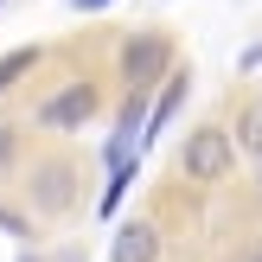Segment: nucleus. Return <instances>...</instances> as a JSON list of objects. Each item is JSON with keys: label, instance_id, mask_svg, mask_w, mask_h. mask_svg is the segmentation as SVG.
Here are the masks:
<instances>
[{"label": "nucleus", "instance_id": "1", "mask_svg": "<svg viewBox=\"0 0 262 262\" xmlns=\"http://www.w3.org/2000/svg\"><path fill=\"white\" fill-rule=\"evenodd\" d=\"M230 166H237V141H230L224 122H205L186 135V147H179V173L192 179V186H224Z\"/></svg>", "mask_w": 262, "mask_h": 262}, {"label": "nucleus", "instance_id": "2", "mask_svg": "<svg viewBox=\"0 0 262 262\" xmlns=\"http://www.w3.org/2000/svg\"><path fill=\"white\" fill-rule=\"evenodd\" d=\"M96 109H102V90L90 83V77H71L64 90H51V96L38 102V128H51V135H71V128H83Z\"/></svg>", "mask_w": 262, "mask_h": 262}, {"label": "nucleus", "instance_id": "3", "mask_svg": "<svg viewBox=\"0 0 262 262\" xmlns=\"http://www.w3.org/2000/svg\"><path fill=\"white\" fill-rule=\"evenodd\" d=\"M166 71H173V38H166V32H135V38H122V83H128V90H154Z\"/></svg>", "mask_w": 262, "mask_h": 262}, {"label": "nucleus", "instance_id": "4", "mask_svg": "<svg viewBox=\"0 0 262 262\" xmlns=\"http://www.w3.org/2000/svg\"><path fill=\"white\" fill-rule=\"evenodd\" d=\"M26 199H32L38 217H64L77 205V166L71 160H38L32 179H26Z\"/></svg>", "mask_w": 262, "mask_h": 262}, {"label": "nucleus", "instance_id": "5", "mask_svg": "<svg viewBox=\"0 0 262 262\" xmlns=\"http://www.w3.org/2000/svg\"><path fill=\"white\" fill-rule=\"evenodd\" d=\"M109 262H160V230H154L147 217L122 224V230H115V243H109Z\"/></svg>", "mask_w": 262, "mask_h": 262}, {"label": "nucleus", "instance_id": "6", "mask_svg": "<svg viewBox=\"0 0 262 262\" xmlns=\"http://www.w3.org/2000/svg\"><path fill=\"white\" fill-rule=\"evenodd\" d=\"M186 90H192V77H186V71H166V90H160V96H154L147 122H141V147H147V141L160 135V128L173 122V115H179V102H186Z\"/></svg>", "mask_w": 262, "mask_h": 262}, {"label": "nucleus", "instance_id": "7", "mask_svg": "<svg viewBox=\"0 0 262 262\" xmlns=\"http://www.w3.org/2000/svg\"><path fill=\"white\" fill-rule=\"evenodd\" d=\"M38 58H45L38 45H19V51H7V58H0V96H7V90L19 83L26 71H38Z\"/></svg>", "mask_w": 262, "mask_h": 262}, {"label": "nucleus", "instance_id": "8", "mask_svg": "<svg viewBox=\"0 0 262 262\" xmlns=\"http://www.w3.org/2000/svg\"><path fill=\"white\" fill-rule=\"evenodd\" d=\"M141 179V166L135 160H122V166H109V186H102V217H115V205L128 199V186Z\"/></svg>", "mask_w": 262, "mask_h": 262}, {"label": "nucleus", "instance_id": "9", "mask_svg": "<svg viewBox=\"0 0 262 262\" xmlns=\"http://www.w3.org/2000/svg\"><path fill=\"white\" fill-rule=\"evenodd\" d=\"M230 141H237V147H250V154H262V96L243 109V122H237V135H230Z\"/></svg>", "mask_w": 262, "mask_h": 262}, {"label": "nucleus", "instance_id": "10", "mask_svg": "<svg viewBox=\"0 0 262 262\" xmlns=\"http://www.w3.org/2000/svg\"><path fill=\"white\" fill-rule=\"evenodd\" d=\"M13 160H19V128H7V122H0V179L13 173Z\"/></svg>", "mask_w": 262, "mask_h": 262}, {"label": "nucleus", "instance_id": "11", "mask_svg": "<svg viewBox=\"0 0 262 262\" xmlns=\"http://www.w3.org/2000/svg\"><path fill=\"white\" fill-rule=\"evenodd\" d=\"M102 7H115V0H71V13H102Z\"/></svg>", "mask_w": 262, "mask_h": 262}, {"label": "nucleus", "instance_id": "12", "mask_svg": "<svg viewBox=\"0 0 262 262\" xmlns=\"http://www.w3.org/2000/svg\"><path fill=\"white\" fill-rule=\"evenodd\" d=\"M243 71H262V45H250V51H243Z\"/></svg>", "mask_w": 262, "mask_h": 262}, {"label": "nucleus", "instance_id": "13", "mask_svg": "<svg viewBox=\"0 0 262 262\" xmlns=\"http://www.w3.org/2000/svg\"><path fill=\"white\" fill-rule=\"evenodd\" d=\"M26 262H32V256H26Z\"/></svg>", "mask_w": 262, "mask_h": 262}, {"label": "nucleus", "instance_id": "14", "mask_svg": "<svg viewBox=\"0 0 262 262\" xmlns=\"http://www.w3.org/2000/svg\"><path fill=\"white\" fill-rule=\"evenodd\" d=\"M256 186H262V179H256Z\"/></svg>", "mask_w": 262, "mask_h": 262}, {"label": "nucleus", "instance_id": "15", "mask_svg": "<svg viewBox=\"0 0 262 262\" xmlns=\"http://www.w3.org/2000/svg\"><path fill=\"white\" fill-rule=\"evenodd\" d=\"M256 262H262V256H256Z\"/></svg>", "mask_w": 262, "mask_h": 262}]
</instances>
